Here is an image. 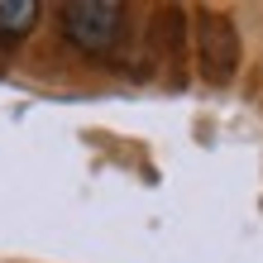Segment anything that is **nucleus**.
I'll return each instance as SVG.
<instances>
[{"label":"nucleus","instance_id":"1","mask_svg":"<svg viewBox=\"0 0 263 263\" xmlns=\"http://www.w3.org/2000/svg\"><path fill=\"white\" fill-rule=\"evenodd\" d=\"M63 24L82 53H110L120 43V29H125V5H115V0H72L63 10Z\"/></svg>","mask_w":263,"mask_h":263},{"label":"nucleus","instance_id":"2","mask_svg":"<svg viewBox=\"0 0 263 263\" xmlns=\"http://www.w3.org/2000/svg\"><path fill=\"white\" fill-rule=\"evenodd\" d=\"M39 20L34 0H0V39H20L29 34V24Z\"/></svg>","mask_w":263,"mask_h":263}]
</instances>
